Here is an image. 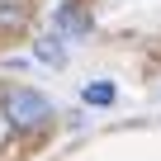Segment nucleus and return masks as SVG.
Listing matches in <instances>:
<instances>
[{"mask_svg": "<svg viewBox=\"0 0 161 161\" xmlns=\"http://www.w3.org/2000/svg\"><path fill=\"white\" fill-rule=\"evenodd\" d=\"M52 33H57V38H86V33H90L86 5H80V0H62L57 14H52Z\"/></svg>", "mask_w": 161, "mask_h": 161, "instance_id": "f03ea898", "label": "nucleus"}, {"mask_svg": "<svg viewBox=\"0 0 161 161\" xmlns=\"http://www.w3.org/2000/svg\"><path fill=\"white\" fill-rule=\"evenodd\" d=\"M38 57H43V62H52V66H62V57H66V52H62V43H57V33H47V38L38 43Z\"/></svg>", "mask_w": 161, "mask_h": 161, "instance_id": "20e7f679", "label": "nucleus"}, {"mask_svg": "<svg viewBox=\"0 0 161 161\" xmlns=\"http://www.w3.org/2000/svg\"><path fill=\"white\" fill-rule=\"evenodd\" d=\"M24 5H14V0H10V5H0V29H10V24H24Z\"/></svg>", "mask_w": 161, "mask_h": 161, "instance_id": "39448f33", "label": "nucleus"}, {"mask_svg": "<svg viewBox=\"0 0 161 161\" xmlns=\"http://www.w3.org/2000/svg\"><path fill=\"white\" fill-rule=\"evenodd\" d=\"M80 95H86V104H114V86L109 80H95V86H86Z\"/></svg>", "mask_w": 161, "mask_h": 161, "instance_id": "7ed1b4c3", "label": "nucleus"}, {"mask_svg": "<svg viewBox=\"0 0 161 161\" xmlns=\"http://www.w3.org/2000/svg\"><path fill=\"white\" fill-rule=\"evenodd\" d=\"M0 109H5L10 128H19V133H33V128H43V123L57 114V109H52V100H47V95H38V90H29V86H14V90H5Z\"/></svg>", "mask_w": 161, "mask_h": 161, "instance_id": "f257e3e1", "label": "nucleus"}]
</instances>
